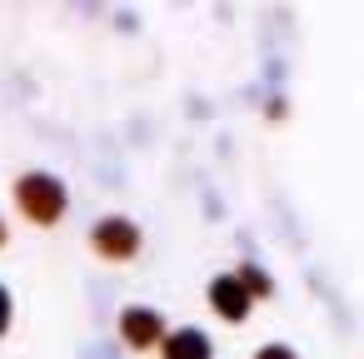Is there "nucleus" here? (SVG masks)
Listing matches in <instances>:
<instances>
[{
  "mask_svg": "<svg viewBox=\"0 0 364 359\" xmlns=\"http://www.w3.org/2000/svg\"><path fill=\"white\" fill-rule=\"evenodd\" d=\"M160 349H165V359H210V339L200 329H175L160 339Z\"/></svg>",
  "mask_w": 364,
  "mask_h": 359,
  "instance_id": "39448f33",
  "label": "nucleus"
},
{
  "mask_svg": "<svg viewBox=\"0 0 364 359\" xmlns=\"http://www.w3.org/2000/svg\"><path fill=\"white\" fill-rule=\"evenodd\" d=\"M11 329V294H6V284H0V334Z\"/></svg>",
  "mask_w": 364,
  "mask_h": 359,
  "instance_id": "6e6552de",
  "label": "nucleus"
},
{
  "mask_svg": "<svg viewBox=\"0 0 364 359\" xmlns=\"http://www.w3.org/2000/svg\"><path fill=\"white\" fill-rule=\"evenodd\" d=\"M90 245L105 254V259H130L135 250H140V230L130 225V220H120V215H110V220H100L95 225V235H90Z\"/></svg>",
  "mask_w": 364,
  "mask_h": 359,
  "instance_id": "f03ea898",
  "label": "nucleus"
},
{
  "mask_svg": "<svg viewBox=\"0 0 364 359\" xmlns=\"http://www.w3.org/2000/svg\"><path fill=\"white\" fill-rule=\"evenodd\" d=\"M235 279L245 284V294H250V299H264V294L274 289V284H269V274H264L259 264H240V274H235Z\"/></svg>",
  "mask_w": 364,
  "mask_h": 359,
  "instance_id": "423d86ee",
  "label": "nucleus"
},
{
  "mask_svg": "<svg viewBox=\"0 0 364 359\" xmlns=\"http://www.w3.org/2000/svg\"><path fill=\"white\" fill-rule=\"evenodd\" d=\"M210 304H215V314L220 319H230V324H240L245 314H250V294H245V284L235 279V274H220L215 284H210Z\"/></svg>",
  "mask_w": 364,
  "mask_h": 359,
  "instance_id": "20e7f679",
  "label": "nucleus"
},
{
  "mask_svg": "<svg viewBox=\"0 0 364 359\" xmlns=\"http://www.w3.org/2000/svg\"><path fill=\"white\" fill-rule=\"evenodd\" d=\"M0 245H6V225H0Z\"/></svg>",
  "mask_w": 364,
  "mask_h": 359,
  "instance_id": "1a4fd4ad",
  "label": "nucleus"
},
{
  "mask_svg": "<svg viewBox=\"0 0 364 359\" xmlns=\"http://www.w3.org/2000/svg\"><path fill=\"white\" fill-rule=\"evenodd\" d=\"M16 205L36 225H55L65 215V185L55 175H46V170H31V175L16 180Z\"/></svg>",
  "mask_w": 364,
  "mask_h": 359,
  "instance_id": "f257e3e1",
  "label": "nucleus"
},
{
  "mask_svg": "<svg viewBox=\"0 0 364 359\" xmlns=\"http://www.w3.org/2000/svg\"><path fill=\"white\" fill-rule=\"evenodd\" d=\"M120 339H125L130 349H155V344L165 339V319H160L155 309L130 304V309L120 314Z\"/></svg>",
  "mask_w": 364,
  "mask_h": 359,
  "instance_id": "7ed1b4c3",
  "label": "nucleus"
},
{
  "mask_svg": "<svg viewBox=\"0 0 364 359\" xmlns=\"http://www.w3.org/2000/svg\"><path fill=\"white\" fill-rule=\"evenodd\" d=\"M255 359H294V349H284V344H264Z\"/></svg>",
  "mask_w": 364,
  "mask_h": 359,
  "instance_id": "0eeeda50",
  "label": "nucleus"
}]
</instances>
